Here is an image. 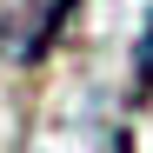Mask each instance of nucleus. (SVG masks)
I'll use <instances>...</instances> for the list:
<instances>
[{"mask_svg": "<svg viewBox=\"0 0 153 153\" xmlns=\"http://www.w3.org/2000/svg\"><path fill=\"white\" fill-rule=\"evenodd\" d=\"M67 20H73V0H0V60H20V67L47 60Z\"/></svg>", "mask_w": 153, "mask_h": 153, "instance_id": "f257e3e1", "label": "nucleus"}]
</instances>
